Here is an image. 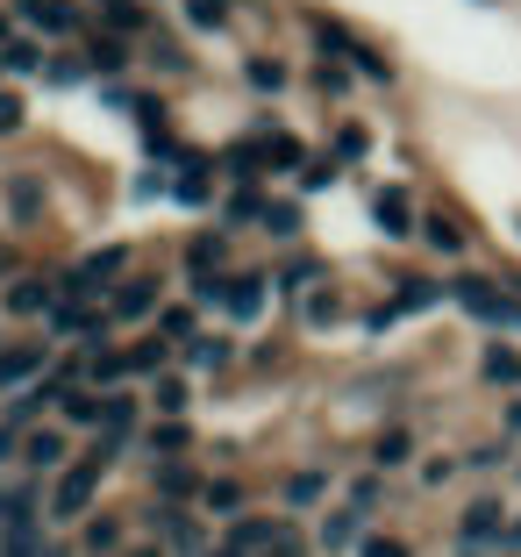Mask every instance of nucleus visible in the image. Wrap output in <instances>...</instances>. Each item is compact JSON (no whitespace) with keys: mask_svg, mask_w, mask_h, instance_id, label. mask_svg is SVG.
I'll use <instances>...</instances> for the list:
<instances>
[{"mask_svg":"<svg viewBox=\"0 0 521 557\" xmlns=\"http://www.w3.org/2000/svg\"><path fill=\"white\" fill-rule=\"evenodd\" d=\"M94 479H100V465H79V472H65L58 486H50V515H58V522L86 515V500H94Z\"/></svg>","mask_w":521,"mask_h":557,"instance_id":"1","label":"nucleus"},{"mask_svg":"<svg viewBox=\"0 0 521 557\" xmlns=\"http://www.w3.org/2000/svg\"><path fill=\"white\" fill-rule=\"evenodd\" d=\"M457 300H464L479 322H521V300H500L486 278H457Z\"/></svg>","mask_w":521,"mask_h":557,"instance_id":"2","label":"nucleus"},{"mask_svg":"<svg viewBox=\"0 0 521 557\" xmlns=\"http://www.w3.org/2000/svg\"><path fill=\"white\" fill-rule=\"evenodd\" d=\"M22 22L44 29V36H72L79 29V8H72V0H22Z\"/></svg>","mask_w":521,"mask_h":557,"instance_id":"3","label":"nucleus"},{"mask_svg":"<svg viewBox=\"0 0 521 557\" xmlns=\"http://www.w3.org/2000/svg\"><path fill=\"white\" fill-rule=\"evenodd\" d=\"M222 308L236 314V322H250V314L264 308V278H258V272H244V278H228V286H222Z\"/></svg>","mask_w":521,"mask_h":557,"instance_id":"4","label":"nucleus"},{"mask_svg":"<svg viewBox=\"0 0 521 557\" xmlns=\"http://www.w3.org/2000/svg\"><path fill=\"white\" fill-rule=\"evenodd\" d=\"M158 308V278H122V286H114V314H122V322H136V314H150Z\"/></svg>","mask_w":521,"mask_h":557,"instance_id":"5","label":"nucleus"},{"mask_svg":"<svg viewBox=\"0 0 521 557\" xmlns=\"http://www.w3.org/2000/svg\"><path fill=\"white\" fill-rule=\"evenodd\" d=\"M8 308L15 314H36V308H58V286H44V278H15V294H8Z\"/></svg>","mask_w":521,"mask_h":557,"instance_id":"6","label":"nucleus"},{"mask_svg":"<svg viewBox=\"0 0 521 557\" xmlns=\"http://www.w3.org/2000/svg\"><path fill=\"white\" fill-rule=\"evenodd\" d=\"M58 458H65V436H58V429L22 436V465H36V472H44V465H58Z\"/></svg>","mask_w":521,"mask_h":557,"instance_id":"7","label":"nucleus"},{"mask_svg":"<svg viewBox=\"0 0 521 557\" xmlns=\"http://www.w3.org/2000/svg\"><path fill=\"white\" fill-rule=\"evenodd\" d=\"M36 364H44V344H15V350H0V386H15V379H29Z\"/></svg>","mask_w":521,"mask_h":557,"instance_id":"8","label":"nucleus"},{"mask_svg":"<svg viewBox=\"0 0 521 557\" xmlns=\"http://www.w3.org/2000/svg\"><path fill=\"white\" fill-rule=\"evenodd\" d=\"M278 536H286L278 522H236L228 529V550H258V543H278Z\"/></svg>","mask_w":521,"mask_h":557,"instance_id":"9","label":"nucleus"},{"mask_svg":"<svg viewBox=\"0 0 521 557\" xmlns=\"http://www.w3.org/2000/svg\"><path fill=\"white\" fill-rule=\"evenodd\" d=\"M86 58H94V72H122V65H129V44H122V36H94Z\"/></svg>","mask_w":521,"mask_h":557,"instance_id":"10","label":"nucleus"},{"mask_svg":"<svg viewBox=\"0 0 521 557\" xmlns=\"http://www.w3.org/2000/svg\"><path fill=\"white\" fill-rule=\"evenodd\" d=\"M486 536H500V508H493V500H479V508L464 515V543H486Z\"/></svg>","mask_w":521,"mask_h":557,"instance_id":"11","label":"nucleus"},{"mask_svg":"<svg viewBox=\"0 0 521 557\" xmlns=\"http://www.w3.org/2000/svg\"><path fill=\"white\" fill-rule=\"evenodd\" d=\"M258 144H264V164H300V144H294L286 129H264Z\"/></svg>","mask_w":521,"mask_h":557,"instance_id":"12","label":"nucleus"},{"mask_svg":"<svg viewBox=\"0 0 521 557\" xmlns=\"http://www.w3.org/2000/svg\"><path fill=\"white\" fill-rule=\"evenodd\" d=\"M100 422H108V443H122V429L136 422V400L129 394H108V414H100Z\"/></svg>","mask_w":521,"mask_h":557,"instance_id":"13","label":"nucleus"},{"mask_svg":"<svg viewBox=\"0 0 521 557\" xmlns=\"http://www.w3.org/2000/svg\"><path fill=\"white\" fill-rule=\"evenodd\" d=\"M379 222L386 236H408V194H379Z\"/></svg>","mask_w":521,"mask_h":557,"instance_id":"14","label":"nucleus"},{"mask_svg":"<svg viewBox=\"0 0 521 557\" xmlns=\"http://www.w3.org/2000/svg\"><path fill=\"white\" fill-rule=\"evenodd\" d=\"M186 22H194V29H222V22H228V0H186Z\"/></svg>","mask_w":521,"mask_h":557,"instance_id":"15","label":"nucleus"},{"mask_svg":"<svg viewBox=\"0 0 521 557\" xmlns=\"http://www.w3.org/2000/svg\"><path fill=\"white\" fill-rule=\"evenodd\" d=\"M65 414H72V422H100V414H108V400H94L86 386H72V394H65Z\"/></svg>","mask_w":521,"mask_h":557,"instance_id":"16","label":"nucleus"},{"mask_svg":"<svg viewBox=\"0 0 521 557\" xmlns=\"http://www.w3.org/2000/svg\"><path fill=\"white\" fill-rule=\"evenodd\" d=\"M194 364H200V372L228 364V336H194Z\"/></svg>","mask_w":521,"mask_h":557,"instance_id":"17","label":"nucleus"},{"mask_svg":"<svg viewBox=\"0 0 521 557\" xmlns=\"http://www.w3.org/2000/svg\"><path fill=\"white\" fill-rule=\"evenodd\" d=\"M264 230H272V236H294L300 230V208H294V200H272V208H264Z\"/></svg>","mask_w":521,"mask_h":557,"instance_id":"18","label":"nucleus"},{"mask_svg":"<svg viewBox=\"0 0 521 557\" xmlns=\"http://www.w3.org/2000/svg\"><path fill=\"white\" fill-rule=\"evenodd\" d=\"M350 536H358V508H350V515H328V522H322V543H328V550H343Z\"/></svg>","mask_w":521,"mask_h":557,"instance_id":"19","label":"nucleus"},{"mask_svg":"<svg viewBox=\"0 0 521 557\" xmlns=\"http://www.w3.org/2000/svg\"><path fill=\"white\" fill-rule=\"evenodd\" d=\"M179 200H208V158H186V180H179Z\"/></svg>","mask_w":521,"mask_h":557,"instance_id":"20","label":"nucleus"},{"mask_svg":"<svg viewBox=\"0 0 521 557\" xmlns=\"http://www.w3.org/2000/svg\"><path fill=\"white\" fill-rule=\"evenodd\" d=\"M29 65H44V58H36V44H22V36L0 50V72H29Z\"/></svg>","mask_w":521,"mask_h":557,"instance_id":"21","label":"nucleus"},{"mask_svg":"<svg viewBox=\"0 0 521 557\" xmlns=\"http://www.w3.org/2000/svg\"><path fill=\"white\" fill-rule=\"evenodd\" d=\"M250 86L278 94V86H286V65H272V58H250Z\"/></svg>","mask_w":521,"mask_h":557,"instance_id":"22","label":"nucleus"},{"mask_svg":"<svg viewBox=\"0 0 521 557\" xmlns=\"http://www.w3.org/2000/svg\"><path fill=\"white\" fill-rule=\"evenodd\" d=\"M150 400H158V414H186V386H179V379H158V394H150Z\"/></svg>","mask_w":521,"mask_h":557,"instance_id":"23","label":"nucleus"},{"mask_svg":"<svg viewBox=\"0 0 521 557\" xmlns=\"http://www.w3.org/2000/svg\"><path fill=\"white\" fill-rule=\"evenodd\" d=\"M422 236H429L436 250H457V244H464V236H457V222H443V214H429V222H422Z\"/></svg>","mask_w":521,"mask_h":557,"instance_id":"24","label":"nucleus"},{"mask_svg":"<svg viewBox=\"0 0 521 557\" xmlns=\"http://www.w3.org/2000/svg\"><path fill=\"white\" fill-rule=\"evenodd\" d=\"M186 486H194V472H186L179 458H164L158 465V493H186Z\"/></svg>","mask_w":521,"mask_h":557,"instance_id":"25","label":"nucleus"},{"mask_svg":"<svg viewBox=\"0 0 521 557\" xmlns=\"http://www.w3.org/2000/svg\"><path fill=\"white\" fill-rule=\"evenodd\" d=\"M150 65H164V72H179L186 58H179V44H172V36H150Z\"/></svg>","mask_w":521,"mask_h":557,"instance_id":"26","label":"nucleus"},{"mask_svg":"<svg viewBox=\"0 0 521 557\" xmlns=\"http://www.w3.org/2000/svg\"><path fill=\"white\" fill-rule=\"evenodd\" d=\"M214 258H222V236H194V278H208Z\"/></svg>","mask_w":521,"mask_h":557,"instance_id":"27","label":"nucleus"},{"mask_svg":"<svg viewBox=\"0 0 521 557\" xmlns=\"http://www.w3.org/2000/svg\"><path fill=\"white\" fill-rule=\"evenodd\" d=\"M108 22H114V36H129V29H144V8L122 0V8H108Z\"/></svg>","mask_w":521,"mask_h":557,"instance_id":"28","label":"nucleus"},{"mask_svg":"<svg viewBox=\"0 0 521 557\" xmlns=\"http://www.w3.org/2000/svg\"><path fill=\"white\" fill-rule=\"evenodd\" d=\"M150 450H164V458H172V450H186V429H179V422H164V429H150Z\"/></svg>","mask_w":521,"mask_h":557,"instance_id":"29","label":"nucleus"},{"mask_svg":"<svg viewBox=\"0 0 521 557\" xmlns=\"http://www.w3.org/2000/svg\"><path fill=\"white\" fill-rule=\"evenodd\" d=\"M228 222H264V208H258V194H250V186L228 200Z\"/></svg>","mask_w":521,"mask_h":557,"instance_id":"30","label":"nucleus"},{"mask_svg":"<svg viewBox=\"0 0 521 557\" xmlns=\"http://www.w3.org/2000/svg\"><path fill=\"white\" fill-rule=\"evenodd\" d=\"M150 364H164V344H158V336H150V344H136V350H129V372H150Z\"/></svg>","mask_w":521,"mask_h":557,"instance_id":"31","label":"nucleus"},{"mask_svg":"<svg viewBox=\"0 0 521 557\" xmlns=\"http://www.w3.org/2000/svg\"><path fill=\"white\" fill-rule=\"evenodd\" d=\"M486 379H521V358H514V350H493V358H486Z\"/></svg>","mask_w":521,"mask_h":557,"instance_id":"32","label":"nucleus"},{"mask_svg":"<svg viewBox=\"0 0 521 557\" xmlns=\"http://www.w3.org/2000/svg\"><path fill=\"white\" fill-rule=\"evenodd\" d=\"M158 329H164V336H194V314H186V308H164Z\"/></svg>","mask_w":521,"mask_h":557,"instance_id":"33","label":"nucleus"},{"mask_svg":"<svg viewBox=\"0 0 521 557\" xmlns=\"http://www.w3.org/2000/svg\"><path fill=\"white\" fill-rule=\"evenodd\" d=\"M328 180H336V164H328V158H314V164H300V186H328Z\"/></svg>","mask_w":521,"mask_h":557,"instance_id":"34","label":"nucleus"},{"mask_svg":"<svg viewBox=\"0 0 521 557\" xmlns=\"http://www.w3.org/2000/svg\"><path fill=\"white\" fill-rule=\"evenodd\" d=\"M86 543H94V550H114V543H122V529H114V522H94V529H86Z\"/></svg>","mask_w":521,"mask_h":557,"instance_id":"35","label":"nucleus"},{"mask_svg":"<svg viewBox=\"0 0 521 557\" xmlns=\"http://www.w3.org/2000/svg\"><path fill=\"white\" fill-rule=\"evenodd\" d=\"M8 129H22V100L15 94H0V136H8Z\"/></svg>","mask_w":521,"mask_h":557,"instance_id":"36","label":"nucleus"},{"mask_svg":"<svg viewBox=\"0 0 521 557\" xmlns=\"http://www.w3.org/2000/svg\"><path fill=\"white\" fill-rule=\"evenodd\" d=\"M364 557H408V550H400V543H386V536H372V543H364Z\"/></svg>","mask_w":521,"mask_h":557,"instance_id":"37","label":"nucleus"},{"mask_svg":"<svg viewBox=\"0 0 521 557\" xmlns=\"http://www.w3.org/2000/svg\"><path fill=\"white\" fill-rule=\"evenodd\" d=\"M8 515H15V493H0V522H8Z\"/></svg>","mask_w":521,"mask_h":557,"instance_id":"38","label":"nucleus"},{"mask_svg":"<svg viewBox=\"0 0 521 557\" xmlns=\"http://www.w3.org/2000/svg\"><path fill=\"white\" fill-rule=\"evenodd\" d=\"M208 557H244V550H208Z\"/></svg>","mask_w":521,"mask_h":557,"instance_id":"39","label":"nucleus"},{"mask_svg":"<svg viewBox=\"0 0 521 557\" xmlns=\"http://www.w3.org/2000/svg\"><path fill=\"white\" fill-rule=\"evenodd\" d=\"M129 557H164V550H129Z\"/></svg>","mask_w":521,"mask_h":557,"instance_id":"40","label":"nucleus"},{"mask_svg":"<svg viewBox=\"0 0 521 557\" xmlns=\"http://www.w3.org/2000/svg\"><path fill=\"white\" fill-rule=\"evenodd\" d=\"M0 44H8V15H0Z\"/></svg>","mask_w":521,"mask_h":557,"instance_id":"41","label":"nucleus"},{"mask_svg":"<svg viewBox=\"0 0 521 557\" xmlns=\"http://www.w3.org/2000/svg\"><path fill=\"white\" fill-rule=\"evenodd\" d=\"M44 557H65V550H44Z\"/></svg>","mask_w":521,"mask_h":557,"instance_id":"42","label":"nucleus"},{"mask_svg":"<svg viewBox=\"0 0 521 557\" xmlns=\"http://www.w3.org/2000/svg\"><path fill=\"white\" fill-rule=\"evenodd\" d=\"M0 450H8V436H0Z\"/></svg>","mask_w":521,"mask_h":557,"instance_id":"43","label":"nucleus"},{"mask_svg":"<svg viewBox=\"0 0 521 557\" xmlns=\"http://www.w3.org/2000/svg\"><path fill=\"white\" fill-rule=\"evenodd\" d=\"M108 8H122V0H108Z\"/></svg>","mask_w":521,"mask_h":557,"instance_id":"44","label":"nucleus"},{"mask_svg":"<svg viewBox=\"0 0 521 557\" xmlns=\"http://www.w3.org/2000/svg\"><path fill=\"white\" fill-rule=\"evenodd\" d=\"M0 264H8V250H0Z\"/></svg>","mask_w":521,"mask_h":557,"instance_id":"45","label":"nucleus"}]
</instances>
